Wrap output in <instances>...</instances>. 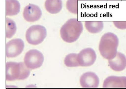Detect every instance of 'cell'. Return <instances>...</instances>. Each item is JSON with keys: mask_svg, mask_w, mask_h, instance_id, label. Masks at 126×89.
Here are the masks:
<instances>
[{"mask_svg": "<svg viewBox=\"0 0 126 89\" xmlns=\"http://www.w3.org/2000/svg\"><path fill=\"white\" fill-rule=\"evenodd\" d=\"M85 26L89 32L96 33L102 31L104 28V23L102 21H86Z\"/></svg>", "mask_w": 126, "mask_h": 89, "instance_id": "obj_14", "label": "cell"}, {"mask_svg": "<svg viewBox=\"0 0 126 89\" xmlns=\"http://www.w3.org/2000/svg\"><path fill=\"white\" fill-rule=\"evenodd\" d=\"M6 37L11 38L15 34L16 31V24L13 20L9 18H6Z\"/></svg>", "mask_w": 126, "mask_h": 89, "instance_id": "obj_15", "label": "cell"}, {"mask_svg": "<svg viewBox=\"0 0 126 89\" xmlns=\"http://www.w3.org/2000/svg\"><path fill=\"white\" fill-rule=\"evenodd\" d=\"M103 88H126V77L109 76L104 81Z\"/></svg>", "mask_w": 126, "mask_h": 89, "instance_id": "obj_10", "label": "cell"}, {"mask_svg": "<svg viewBox=\"0 0 126 89\" xmlns=\"http://www.w3.org/2000/svg\"><path fill=\"white\" fill-rule=\"evenodd\" d=\"M96 56L94 50L90 48L82 50L78 54L77 59L79 66L88 67L93 65Z\"/></svg>", "mask_w": 126, "mask_h": 89, "instance_id": "obj_6", "label": "cell"}, {"mask_svg": "<svg viewBox=\"0 0 126 89\" xmlns=\"http://www.w3.org/2000/svg\"></svg>", "mask_w": 126, "mask_h": 89, "instance_id": "obj_19", "label": "cell"}, {"mask_svg": "<svg viewBox=\"0 0 126 89\" xmlns=\"http://www.w3.org/2000/svg\"><path fill=\"white\" fill-rule=\"evenodd\" d=\"M113 22L116 28L120 29H126V21H114Z\"/></svg>", "mask_w": 126, "mask_h": 89, "instance_id": "obj_18", "label": "cell"}, {"mask_svg": "<svg viewBox=\"0 0 126 89\" xmlns=\"http://www.w3.org/2000/svg\"><path fill=\"white\" fill-rule=\"evenodd\" d=\"M78 54L72 53L67 55L64 59V64L69 67H74L79 66L78 61Z\"/></svg>", "mask_w": 126, "mask_h": 89, "instance_id": "obj_16", "label": "cell"}, {"mask_svg": "<svg viewBox=\"0 0 126 89\" xmlns=\"http://www.w3.org/2000/svg\"><path fill=\"white\" fill-rule=\"evenodd\" d=\"M119 41L117 36L113 33L108 32L101 38L99 49L100 54L104 58L112 59L117 53Z\"/></svg>", "mask_w": 126, "mask_h": 89, "instance_id": "obj_1", "label": "cell"}, {"mask_svg": "<svg viewBox=\"0 0 126 89\" xmlns=\"http://www.w3.org/2000/svg\"><path fill=\"white\" fill-rule=\"evenodd\" d=\"M42 14L39 7L34 4H30L24 9L23 15L27 21L33 22L39 20Z\"/></svg>", "mask_w": 126, "mask_h": 89, "instance_id": "obj_8", "label": "cell"}, {"mask_svg": "<svg viewBox=\"0 0 126 89\" xmlns=\"http://www.w3.org/2000/svg\"><path fill=\"white\" fill-rule=\"evenodd\" d=\"M108 62L109 65L113 70L122 71L126 67V57L122 53L118 52L114 58L109 60Z\"/></svg>", "mask_w": 126, "mask_h": 89, "instance_id": "obj_11", "label": "cell"}, {"mask_svg": "<svg viewBox=\"0 0 126 89\" xmlns=\"http://www.w3.org/2000/svg\"><path fill=\"white\" fill-rule=\"evenodd\" d=\"M44 61V57L42 53L36 49L31 50L26 54L24 62L29 68L34 69L39 68Z\"/></svg>", "mask_w": 126, "mask_h": 89, "instance_id": "obj_5", "label": "cell"}, {"mask_svg": "<svg viewBox=\"0 0 126 89\" xmlns=\"http://www.w3.org/2000/svg\"><path fill=\"white\" fill-rule=\"evenodd\" d=\"M6 67V79L7 81L24 80L30 75V69L23 62H7Z\"/></svg>", "mask_w": 126, "mask_h": 89, "instance_id": "obj_3", "label": "cell"}, {"mask_svg": "<svg viewBox=\"0 0 126 89\" xmlns=\"http://www.w3.org/2000/svg\"><path fill=\"white\" fill-rule=\"evenodd\" d=\"M46 10L51 14L60 12L62 8V0H46L45 4Z\"/></svg>", "mask_w": 126, "mask_h": 89, "instance_id": "obj_12", "label": "cell"}, {"mask_svg": "<svg viewBox=\"0 0 126 89\" xmlns=\"http://www.w3.org/2000/svg\"><path fill=\"white\" fill-rule=\"evenodd\" d=\"M83 29V24L76 18L68 20L61 28V36L64 42H74L79 39Z\"/></svg>", "mask_w": 126, "mask_h": 89, "instance_id": "obj_2", "label": "cell"}, {"mask_svg": "<svg viewBox=\"0 0 126 89\" xmlns=\"http://www.w3.org/2000/svg\"><path fill=\"white\" fill-rule=\"evenodd\" d=\"M47 31L44 26L39 25L31 26L27 31L26 37L30 44L37 45L42 43L47 37Z\"/></svg>", "mask_w": 126, "mask_h": 89, "instance_id": "obj_4", "label": "cell"}, {"mask_svg": "<svg viewBox=\"0 0 126 89\" xmlns=\"http://www.w3.org/2000/svg\"><path fill=\"white\" fill-rule=\"evenodd\" d=\"M99 79L96 74L92 72L84 73L81 76L80 82L84 88H96L98 87Z\"/></svg>", "mask_w": 126, "mask_h": 89, "instance_id": "obj_9", "label": "cell"}, {"mask_svg": "<svg viewBox=\"0 0 126 89\" xmlns=\"http://www.w3.org/2000/svg\"><path fill=\"white\" fill-rule=\"evenodd\" d=\"M6 16L15 15L20 11V5L17 0H6Z\"/></svg>", "mask_w": 126, "mask_h": 89, "instance_id": "obj_13", "label": "cell"}, {"mask_svg": "<svg viewBox=\"0 0 126 89\" xmlns=\"http://www.w3.org/2000/svg\"><path fill=\"white\" fill-rule=\"evenodd\" d=\"M25 44L22 40L16 39L12 40L6 44V55L7 57H16L20 54L24 49Z\"/></svg>", "mask_w": 126, "mask_h": 89, "instance_id": "obj_7", "label": "cell"}, {"mask_svg": "<svg viewBox=\"0 0 126 89\" xmlns=\"http://www.w3.org/2000/svg\"><path fill=\"white\" fill-rule=\"evenodd\" d=\"M79 0H67L66 7L70 12L74 14H78V1Z\"/></svg>", "mask_w": 126, "mask_h": 89, "instance_id": "obj_17", "label": "cell"}]
</instances>
